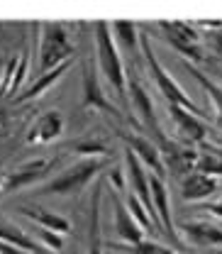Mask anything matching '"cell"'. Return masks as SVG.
I'll use <instances>...</instances> for the list:
<instances>
[{"instance_id": "836d02e7", "label": "cell", "mask_w": 222, "mask_h": 254, "mask_svg": "<svg viewBox=\"0 0 222 254\" xmlns=\"http://www.w3.org/2000/svg\"><path fill=\"white\" fill-rule=\"evenodd\" d=\"M2 186H5V174H0V193H2Z\"/></svg>"}, {"instance_id": "8992f818", "label": "cell", "mask_w": 222, "mask_h": 254, "mask_svg": "<svg viewBox=\"0 0 222 254\" xmlns=\"http://www.w3.org/2000/svg\"><path fill=\"white\" fill-rule=\"evenodd\" d=\"M159 30L164 32L166 42L190 62H205V52L200 49V32L188 22H178V20H161L157 22Z\"/></svg>"}, {"instance_id": "8fae6325", "label": "cell", "mask_w": 222, "mask_h": 254, "mask_svg": "<svg viewBox=\"0 0 222 254\" xmlns=\"http://www.w3.org/2000/svg\"><path fill=\"white\" fill-rule=\"evenodd\" d=\"M56 159H32L27 164H22V166H17L12 174H5V186H2V193H10V190H17L22 189V186H30L34 181H39V179H44L54 166H56ZM0 193V195H2Z\"/></svg>"}, {"instance_id": "484cf974", "label": "cell", "mask_w": 222, "mask_h": 254, "mask_svg": "<svg viewBox=\"0 0 222 254\" xmlns=\"http://www.w3.org/2000/svg\"><path fill=\"white\" fill-rule=\"evenodd\" d=\"M71 152L81 154L83 159H103L108 154V144L100 142V139H93V137H83L71 147Z\"/></svg>"}, {"instance_id": "4316f807", "label": "cell", "mask_w": 222, "mask_h": 254, "mask_svg": "<svg viewBox=\"0 0 222 254\" xmlns=\"http://www.w3.org/2000/svg\"><path fill=\"white\" fill-rule=\"evenodd\" d=\"M127 210H129V215L134 218V222H137V225H139L142 230H147L149 235H154V237H159V230L154 227V222H152V218L147 215V210L142 208V203H139V200H137V198H134L132 193L127 195Z\"/></svg>"}, {"instance_id": "e575fe53", "label": "cell", "mask_w": 222, "mask_h": 254, "mask_svg": "<svg viewBox=\"0 0 222 254\" xmlns=\"http://www.w3.org/2000/svg\"><path fill=\"white\" fill-rule=\"evenodd\" d=\"M2 127H5V120H2V113H0V132H2Z\"/></svg>"}, {"instance_id": "5b68a950", "label": "cell", "mask_w": 222, "mask_h": 254, "mask_svg": "<svg viewBox=\"0 0 222 254\" xmlns=\"http://www.w3.org/2000/svg\"><path fill=\"white\" fill-rule=\"evenodd\" d=\"M125 76H127V100H129V105H132V110H134V123L139 125V129H147V137L152 134L159 142V147H164L168 139H166L164 129L159 125L157 110H154L152 98L144 91L142 81L137 78V73H134L132 68L125 71Z\"/></svg>"}, {"instance_id": "603a6c76", "label": "cell", "mask_w": 222, "mask_h": 254, "mask_svg": "<svg viewBox=\"0 0 222 254\" xmlns=\"http://www.w3.org/2000/svg\"><path fill=\"white\" fill-rule=\"evenodd\" d=\"M0 242L15 245V247H20V250H27V252L37 254L34 240H32L30 235H27L25 230H20L17 225H12L10 220H2V218H0Z\"/></svg>"}, {"instance_id": "277c9868", "label": "cell", "mask_w": 222, "mask_h": 254, "mask_svg": "<svg viewBox=\"0 0 222 254\" xmlns=\"http://www.w3.org/2000/svg\"><path fill=\"white\" fill-rule=\"evenodd\" d=\"M105 169V159H81L73 166H68L59 176H54L44 189L39 190L42 195H78L95 176Z\"/></svg>"}, {"instance_id": "2e32d148", "label": "cell", "mask_w": 222, "mask_h": 254, "mask_svg": "<svg viewBox=\"0 0 222 254\" xmlns=\"http://www.w3.org/2000/svg\"><path fill=\"white\" fill-rule=\"evenodd\" d=\"M112 208H115V235L120 240V245H137L144 240V230L134 222V218L129 215L127 205L122 203V198L117 193H112Z\"/></svg>"}, {"instance_id": "30bf717a", "label": "cell", "mask_w": 222, "mask_h": 254, "mask_svg": "<svg viewBox=\"0 0 222 254\" xmlns=\"http://www.w3.org/2000/svg\"><path fill=\"white\" fill-rule=\"evenodd\" d=\"M166 110H168V115H171L176 129H178L181 144H186V147H198V144L205 142L208 127H205V123H203L198 115H193V113L178 108V105H166Z\"/></svg>"}, {"instance_id": "9c48e42d", "label": "cell", "mask_w": 222, "mask_h": 254, "mask_svg": "<svg viewBox=\"0 0 222 254\" xmlns=\"http://www.w3.org/2000/svg\"><path fill=\"white\" fill-rule=\"evenodd\" d=\"M149 190H152V205H154L159 232L166 235L171 242H178V235H176V227H173V218H171V200H168L166 184L159 176L149 174Z\"/></svg>"}, {"instance_id": "4fadbf2b", "label": "cell", "mask_w": 222, "mask_h": 254, "mask_svg": "<svg viewBox=\"0 0 222 254\" xmlns=\"http://www.w3.org/2000/svg\"><path fill=\"white\" fill-rule=\"evenodd\" d=\"M63 127H66V123H63L61 113L59 110H47L30 127L27 144H49V142H56L63 134Z\"/></svg>"}, {"instance_id": "7a4b0ae2", "label": "cell", "mask_w": 222, "mask_h": 254, "mask_svg": "<svg viewBox=\"0 0 222 254\" xmlns=\"http://www.w3.org/2000/svg\"><path fill=\"white\" fill-rule=\"evenodd\" d=\"M139 47H142V54H144V62L149 66V71H152V78H154V83L159 86V91L164 95V100H166V105H178V108H183V110H188L193 115H203V110L198 108V103L190 98L176 81H173V76L161 66L159 62L157 52H154V44H152V39L147 37V32H139Z\"/></svg>"}, {"instance_id": "d6a6232c", "label": "cell", "mask_w": 222, "mask_h": 254, "mask_svg": "<svg viewBox=\"0 0 222 254\" xmlns=\"http://www.w3.org/2000/svg\"><path fill=\"white\" fill-rule=\"evenodd\" d=\"M205 254H222V247L220 250H205Z\"/></svg>"}, {"instance_id": "f1b7e54d", "label": "cell", "mask_w": 222, "mask_h": 254, "mask_svg": "<svg viewBox=\"0 0 222 254\" xmlns=\"http://www.w3.org/2000/svg\"><path fill=\"white\" fill-rule=\"evenodd\" d=\"M108 181L112 184V189L117 190V193H122V190H125V176H122V166H112V169L108 171Z\"/></svg>"}, {"instance_id": "7402d4cb", "label": "cell", "mask_w": 222, "mask_h": 254, "mask_svg": "<svg viewBox=\"0 0 222 254\" xmlns=\"http://www.w3.org/2000/svg\"><path fill=\"white\" fill-rule=\"evenodd\" d=\"M186 71H188L190 76L200 83V88L208 93V98L213 100V108H215V123H218V127L222 129V86L220 83H215L210 76H205L200 68H195L193 64L186 62Z\"/></svg>"}, {"instance_id": "52a82bcc", "label": "cell", "mask_w": 222, "mask_h": 254, "mask_svg": "<svg viewBox=\"0 0 222 254\" xmlns=\"http://www.w3.org/2000/svg\"><path fill=\"white\" fill-rule=\"evenodd\" d=\"M83 108H93V110H100V113H105V115H110L115 120H125L122 110H117L110 103V98L103 93L95 59H86L83 62Z\"/></svg>"}, {"instance_id": "ba28073f", "label": "cell", "mask_w": 222, "mask_h": 254, "mask_svg": "<svg viewBox=\"0 0 222 254\" xmlns=\"http://www.w3.org/2000/svg\"><path fill=\"white\" fill-rule=\"evenodd\" d=\"M117 134H120V139L125 142L127 149L142 161V166H147L154 176H159V179L164 181V176H166V166H164L161 149H159L157 144H154L149 137L139 134V132H125V129H120Z\"/></svg>"}, {"instance_id": "cb8c5ba5", "label": "cell", "mask_w": 222, "mask_h": 254, "mask_svg": "<svg viewBox=\"0 0 222 254\" xmlns=\"http://www.w3.org/2000/svg\"><path fill=\"white\" fill-rule=\"evenodd\" d=\"M108 250L120 254H181L176 250H168L164 245H159L154 240H142L137 245H120V242H108Z\"/></svg>"}, {"instance_id": "ac0fdd59", "label": "cell", "mask_w": 222, "mask_h": 254, "mask_svg": "<svg viewBox=\"0 0 222 254\" xmlns=\"http://www.w3.org/2000/svg\"><path fill=\"white\" fill-rule=\"evenodd\" d=\"M20 213L27 218L30 222H34L37 227H44V230H52V232H56V235H66V232H71V222L66 220L63 215L59 213H52L49 208H44V205H20Z\"/></svg>"}, {"instance_id": "83f0119b", "label": "cell", "mask_w": 222, "mask_h": 254, "mask_svg": "<svg viewBox=\"0 0 222 254\" xmlns=\"http://www.w3.org/2000/svg\"><path fill=\"white\" fill-rule=\"evenodd\" d=\"M30 237H37L39 245L47 247L49 252H61L63 250V237L56 235V232H52V230H44V227H37V225H34V230H32Z\"/></svg>"}, {"instance_id": "f546056e", "label": "cell", "mask_w": 222, "mask_h": 254, "mask_svg": "<svg viewBox=\"0 0 222 254\" xmlns=\"http://www.w3.org/2000/svg\"><path fill=\"white\" fill-rule=\"evenodd\" d=\"M203 208H205L213 218L222 220V198H220V200H213V203H203Z\"/></svg>"}, {"instance_id": "6da1fadb", "label": "cell", "mask_w": 222, "mask_h": 254, "mask_svg": "<svg viewBox=\"0 0 222 254\" xmlns=\"http://www.w3.org/2000/svg\"><path fill=\"white\" fill-rule=\"evenodd\" d=\"M95 66L98 73L110 83V88L120 98V103L127 105V76H125V64L117 52V44L112 39V32L108 27V22H95Z\"/></svg>"}, {"instance_id": "3957f363", "label": "cell", "mask_w": 222, "mask_h": 254, "mask_svg": "<svg viewBox=\"0 0 222 254\" xmlns=\"http://www.w3.org/2000/svg\"><path fill=\"white\" fill-rule=\"evenodd\" d=\"M39 32V73H47L52 68H56L59 64L68 62L73 57V44H71V37L68 30L61 22H44V25H37Z\"/></svg>"}, {"instance_id": "ffe728a7", "label": "cell", "mask_w": 222, "mask_h": 254, "mask_svg": "<svg viewBox=\"0 0 222 254\" xmlns=\"http://www.w3.org/2000/svg\"><path fill=\"white\" fill-rule=\"evenodd\" d=\"M100 195L103 184H98L91 195V218H88V252L86 254H105L103 237H100Z\"/></svg>"}, {"instance_id": "d4e9b609", "label": "cell", "mask_w": 222, "mask_h": 254, "mask_svg": "<svg viewBox=\"0 0 222 254\" xmlns=\"http://www.w3.org/2000/svg\"><path fill=\"white\" fill-rule=\"evenodd\" d=\"M110 32H112L115 44L120 42L129 54H134V49H137V44H139V27H137V25H132V22H127V20H117V22L110 27Z\"/></svg>"}, {"instance_id": "d6986e66", "label": "cell", "mask_w": 222, "mask_h": 254, "mask_svg": "<svg viewBox=\"0 0 222 254\" xmlns=\"http://www.w3.org/2000/svg\"><path fill=\"white\" fill-rule=\"evenodd\" d=\"M68 66H71V59L68 62L59 64L56 68H52V71H47V73H39L34 81H32V86H27L22 93H17V98H15V103H25V100H34L37 95H42L44 91H49L59 78H61L63 73L68 71Z\"/></svg>"}, {"instance_id": "4dcf8cb0", "label": "cell", "mask_w": 222, "mask_h": 254, "mask_svg": "<svg viewBox=\"0 0 222 254\" xmlns=\"http://www.w3.org/2000/svg\"><path fill=\"white\" fill-rule=\"evenodd\" d=\"M0 254H32V252L20 250V247H15V245H5V242H0Z\"/></svg>"}, {"instance_id": "e0dca14e", "label": "cell", "mask_w": 222, "mask_h": 254, "mask_svg": "<svg viewBox=\"0 0 222 254\" xmlns=\"http://www.w3.org/2000/svg\"><path fill=\"white\" fill-rule=\"evenodd\" d=\"M218 190H220V181L215 176H208V174H200V171H193L181 181V198L186 203L205 200V198L215 195Z\"/></svg>"}, {"instance_id": "7c38bea8", "label": "cell", "mask_w": 222, "mask_h": 254, "mask_svg": "<svg viewBox=\"0 0 222 254\" xmlns=\"http://www.w3.org/2000/svg\"><path fill=\"white\" fill-rule=\"evenodd\" d=\"M161 159H164V166H168V171L173 176H188L195 171V161H198V149L195 147H186L181 142H166L161 147Z\"/></svg>"}, {"instance_id": "1f68e13d", "label": "cell", "mask_w": 222, "mask_h": 254, "mask_svg": "<svg viewBox=\"0 0 222 254\" xmlns=\"http://www.w3.org/2000/svg\"><path fill=\"white\" fill-rule=\"evenodd\" d=\"M213 47H215V49H218V52L222 54V30H215V32H213Z\"/></svg>"}, {"instance_id": "44dd1931", "label": "cell", "mask_w": 222, "mask_h": 254, "mask_svg": "<svg viewBox=\"0 0 222 254\" xmlns=\"http://www.w3.org/2000/svg\"><path fill=\"white\" fill-rule=\"evenodd\" d=\"M198 149V161H195V171L208 174V176H222V147L203 142L195 147Z\"/></svg>"}, {"instance_id": "5bb4252c", "label": "cell", "mask_w": 222, "mask_h": 254, "mask_svg": "<svg viewBox=\"0 0 222 254\" xmlns=\"http://www.w3.org/2000/svg\"><path fill=\"white\" fill-rule=\"evenodd\" d=\"M27 49H22L17 57L7 59L2 64V71H0V98H7V95H15L17 88L25 83V76H27Z\"/></svg>"}, {"instance_id": "9a60e30c", "label": "cell", "mask_w": 222, "mask_h": 254, "mask_svg": "<svg viewBox=\"0 0 222 254\" xmlns=\"http://www.w3.org/2000/svg\"><path fill=\"white\" fill-rule=\"evenodd\" d=\"M181 232H183V237L188 240L190 245H198V247H205V250H220L222 247V227L213 225V222L205 220L183 222Z\"/></svg>"}]
</instances>
